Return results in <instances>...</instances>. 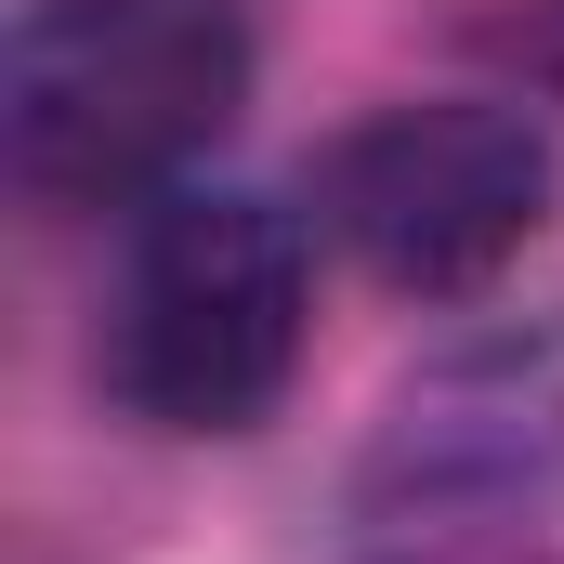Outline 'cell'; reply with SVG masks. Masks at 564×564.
<instances>
[{
	"label": "cell",
	"mask_w": 564,
	"mask_h": 564,
	"mask_svg": "<svg viewBox=\"0 0 564 564\" xmlns=\"http://www.w3.org/2000/svg\"><path fill=\"white\" fill-rule=\"evenodd\" d=\"M250 0H26L0 53V158L26 210H144L250 119Z\"/></svg>",
	"instance_id": "6da1fadb"
},
{
	"label": "cell",
	"mask_w": 564,
	"mask_h": 564,
	"mask_svg": "<svg viewBox=\"0 0 564 564\" xmlns=\"http://www.w3.org/2000/svg\"><path fill=\"white\" fill-rule=\"evenodd\" d=\"M341 564H564V381L539 355L408 381L355 473Z\"/></svg>",
	"instance_id": "277c9868"
},
{
	"label": "cell",
	"mask_w": 564,
	"mask_h": 564,
	"mask_svg": "<svg viewBox=\"0 0 564 564\" xmlns=\"http://www.w3.org/2000/svg\"><path fill=\"white\" fill-rule=\"evenodd\" d=\"M302 315H315L302 210H276L263 184H171L119 237L93 368L144 433H250L302 368Z\"/></svg>",
	"instance_id": "7a4b0ae2"
},
{
	"label": "cell",
	"mask_w": 564,
	"mask_h": 564,
	"mask_svg": "<svg viewBox=\"0 0 564 564\" xmlns=\"http://www.w3.org/2000/svg\"><path fill=\"white\" fill-rule=\"evenodd\" d=\"M564 158L525 106L499 93H421L381 106L315 158V224L394 289V302H473L486 276L525 263V237L552 224Z\"/></svg>",
	"instance_id": "3957f363"
}]
</instances>
